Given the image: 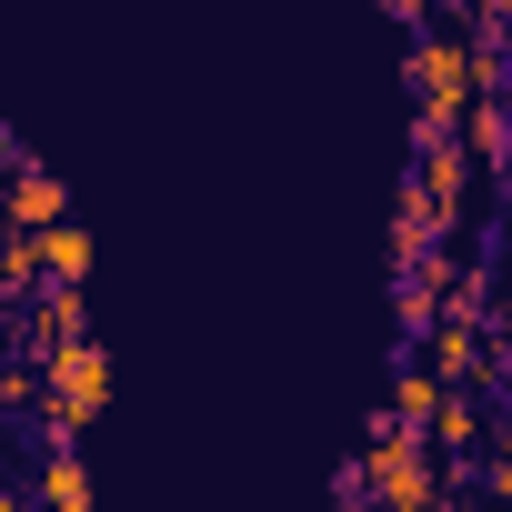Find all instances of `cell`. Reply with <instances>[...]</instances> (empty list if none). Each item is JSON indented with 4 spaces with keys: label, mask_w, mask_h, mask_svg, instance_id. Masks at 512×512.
<instances>
[{
    "label": "cell",
    "mask_w": 512,
    "mask_h": 512,
    "mask_svg": "<svg viewBox=\"0 0 512 512\" xmlns=\"http://www.w3.org/2000/svg\"><path fill=\"white\" fill-rule=\"evenodd\" d=\"M482 452H492V462H482V492H492V502H512V432H502V442H482Z\"/></svg>",
    "instance_id": "cell-12"
},
{
    "label": "cell",
    "mask_w": 512,
    "mask_h": 512,
    "mask_svg": "<svg viewBox=\"0 0 512 512\" xmlns=\"http://www.w3.org/2000/svg\"><path fill=\"white\" fill-rule=\"evenodd\" d=\"M101 402H111V352L81 332V342H61L41 362V422H51V442H81L101 422Z\"/></svg>",
    "instance_id": "cell-2"
},
{
    "label": "cell",
    "mask_w": 512,
    "mask_h": 512,
    "mask_svg": "<svg viewBox=\"0 0 512 512\" xmlns=\"http://www.w3.org/2000/svg\"><path fill=\"white\" fill-rule=\"evenodd\" d=\"M412 181H422L432 221H442V231H462V201H472V151H462V141H422V171H412Z\"/></svg>",
    "instance_id": "cell-7"
},
{
    "label": "cell",
    "mask_w": 512,
    "mask_h": 512,
    "mask_svg": "<svg viewBox=\"0 0 512 512\" xmlns=\"http://www.w3.org/2000/svg\"><path fill=\"white\" fill-rule=\"evenodd\" d=\"M452 141L472 151V161H512V91H482V101H462V121H452Z\"/></svg>",
    "instance_id": "cell-9"
},
{
    "label": "cell",
    "mask_w": 512,
    "mask_h": 512,
    "mask_svg": "<svg viewBox=\"0 0 512 512\" xmlns=\"http://www.w3.org/2000/svg\"><path fill=\"white\" fill-rule=\"evenodd\" d=\"M342 512H362V502H342Z\"/></svg>",
    "instance_id": "cell-13"
},
{
    "label": "cell",
    "mask_w": 512,
    "mask_h": 512,
    "mask_svg": "<svg viewBox=\"0 0 512 512\" xmlns=\"http://www.w3.org/2000/svg\"><path fill=\"white\" fill-rule=\"evenodd\" d=\"M452 282H462V251H452V241H442V251H422V262L402 272V322H412V332H432V322H442V302H452Z\"/></svg>",
    "instance_id": "cell-8"
},
{
    "label": "cell",
    "mask_w": 512,
    "mask_h": 512,
    "mask_svg": "<svg viewBox=\"0 0 512 512\" xmlns=\"http://www.w3.org/2000/svg\"><path fill=\"white\" fill-rule=\"evenodd\" d=\"M422 372L442 382V392H472V382H492V352H482V322H432V342H422Z\"/></svg>",
    "instance_id": "cell-5"
},
{
    "label": "cell",
    "mask_w": 512,
    "mask_h": 512,
    "mask_svg": "<svg viewBox=\"0 0 512 512\" xmlns=\"http://www.w3.org/2000/svg\"><path fill=\"white\" fill-rule=\"evenodd\" d=\"M342 502H362V512H442V462H432V442L372 412V452L352 462Z\"/></svg>",
    "instance_id": "cell-1"
},
{
    "label": "cell",
    "mask_w": 512,
    "mask_h": 512,
    "mask_svg": "<svg viewBox=\"0 0 512 512\" xmlns=\"http://www.w3.org/2000/svg\"><path fill=\"white\" fill-rule=\"evenodd\" d=\"M432 402H442V382L412 362V372H392V402H382V422H402V432H422L432 422Z\"/></svg>",
    "instance_id": "cell-11"
},
{
    "label": "cell",
    "mask_w": 512,
    "mask_h": 512,
    "mask_svg": "<svg viewBox=\"0 0 512 512\" xmlns=\"http://www.w3.org/2000/svg\"><path fill=\"white\" fill-rule=\"evenodd\" d=\"M51 221H71V191H61V171H41V161H11V181H0V231H51Z\"/></svg>",
    "instance_id": "cell-4"
},
{
    "label": "cell",
    "mask_w": 512,
    "mask_h": 512,
    "mask_svg": "<svg viewBox=\"0 0 512 512\" xmlns=\"http://www.w3.org/2000/svg\"><path fill=\"white\" fill-rule=\"evenodd\" d=\"M422 442H432V462H442V472H472V462H482V442H492V412H482L472 392H442V402H432V422H422Z\"/></svg>",
    "instance_id": "cell-3"
},
{
    "label": "cell",
    "mask_w": 512,
    "mask_h": 512,
    "mask_svg": "<svg viewBox=\"0 0 512 512\" xmlns=\"http://www.w3.org/2000/svg\"><path fill=\"white\" fill-rule=\"evenodd\" d=\"M21 251H31V282H51V292H81V282H91V231H81V221L21 231Z\"/></svg>",
    "instance_id": "cell-6"
},
{
    "label": "cell",
    "mask_w": 512,
    "mask_h": 512,
    "mask_svg": "<svg viewBox=\"0 0 512 512\" xmlns=\"http://www.w3.org/2000/svg\"><path fill=\"white\" fill-rule=\"evenodd\" d=\"M31 492H41V512H91V462H81L71 442H51L41 472H31Z\"/></svg>",
    "instance_id": "cell-10"
}]
</instances>
